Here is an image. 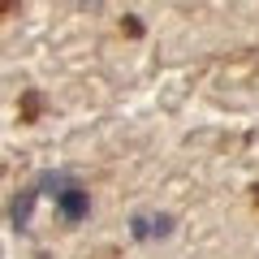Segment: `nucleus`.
Returning <instances> with one entry per match:
<instances>
[{
	"label": "nucleus",
	"instance_id": "obj_2",
	"mask_svg": "<svg viewBox=\"0 0 259 259\" xmlns=\"http://www.w3.org/2000/svg\"><path fill=\"white\" fill-rule=\"evenodd\" d=\"M168 229H173L168 216H156V221H151V216H134V225H130V233H134L139 242H147V238H168Z\"/></svg>",
	"mask_w": 259,
	"mask_h": 259
},
{
	"label": "nucleus",
	"instance_id": "obj_3",
	"mask_svg": "<svg viewBox=\"0 0 259 259\" xmlns=\"http://www.w3.org/2000/svg\"><path fill=\"white\" fill-rule=\"evenodd\" d=\"M30 207H35V190H26L22 194V203H13V225H30Z\"/></svg>",
	"mask_w": 259,
	"mask_h": 259
},
{
	"label": "nucleus",
	"instance_id": "obj_1",
	"mask_svg": "<svg viewBox=\"0 0 259 259\" xmlns=\"http://www.w3.org/2000/svg\"><path fill=\"white\" fill-rule=\"evenodd\" d=\"M56 212H61L69 225L87 221V212H91V199H87V190H82L78 182H65V190H56Z\"/></svg>",
	"mask_w": 259,
	"mask_h": 259
}]
</instances>
